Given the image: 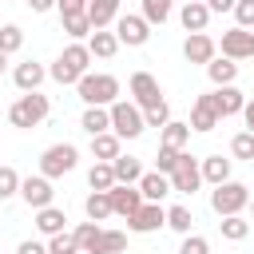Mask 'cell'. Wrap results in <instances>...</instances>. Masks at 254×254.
<instances>
[{
    "label": "cell",
    "mask_w": 254,
    "mask_h": 254,
    "mask_svg": "<svg viewBox=\"0 0 254 254\" xmlns=\"http://www.w3.org/2000/svg\"><path fill=\"white\" fill-rule=\"evenodd\" d=\"M87 64H91L87 44H67V48L60 52V60L48 67V75H52L56 83H79V79L87 75Z\"/></svg>",
    "instance_id": "1"
},
{
    "label": "cell",
    "mask_w": 254,
    "mask_h": 254,
    "mask_svg": "<svg viewBox=\"0 0 254 254\" xmlns=\"http://www.w3.org/2000/svg\"><path fill=\"white\" fill-rule=\"evenodd\" d=\"M75 91H79V99H83L87 107H111V103L119 99V79H115V75H103V71H87V75L75 83Z\"/></svg>",
    "instance_id": "2"
},
{
    "label": "cell",
    "mask_w": 254,
    "mask_h": 254,
    "mask_svg": "<svg viewBox=\"0 0 254 254\" xmlns=\"http://www.w3.org/2000/svg\"><path fill=\"white\" fill-rule=\"evenodd\" d=\"M210 206H214V214H218V218L242 214V210L250 206V187H246V183L226 179V183H218V187L210 190Z\"/></svg>",
    "instance_id": "3"
},
{
    "label": "cell",
    "mask_w": 254,
    "mask_h": 254,
    "mask_svg": "<svg viewBox=\"0 0 254 254\" xmlns=\"http://www.w3.org/2000/svg\"><path fill=\"white\" fill-rule=\"evenodd\" d=\"M48 111H52L48 95H40V91H24V95L8 107V119H12V127H40V123L48 119Z\"/></svg>",
    "instance_id": "4"
},
{
    "label": "cell",
    "mask_w": 254,
    "mask_h": 254,
    "mask_svg": "<svg viewBox=\"0 0 254 254\" xmlns=\"http://www.w3.org/2000/svg\"><path fill=\"white\" fill-rule=\"evenodd\" d=\"M107 111H111V135H119V139H139L143 135V111L135 103L115 99Z\"/></svg>",
    "instance_id": "5"
},
{
    "label": "cell",
    "mask_w": 254,
    "mask_h": 254,
    "mask_svg": "<svg viewBox=\"0 0 254 254\" xmlns=\"http://www.w3.org/2000/svg\"><path fill=\"white\" fill-rule=\"evenodd\" d=\"M75 163H79V151H75L71 143H52V147L40 155V175H44V179H60V175L75 171Z\"/></svg>",
    "instance_id": "6"
},
{
    "label": "cell",
    "mask_w": 254,
    "mask_h": 254,
    "mask_svg": "<svg viewBox=\"0 0 254 254\" xmlns=\"http://www.w3.org/2000/svg\"><path fill=\"white\" fill-rule=\"evenodd\" d=\"M167 179H171V190H179V194H194V190L202 187V171H198V159L183 151L179 167H175V171H171Z\"/></svg>",
    "instance_id": "7"
},
{
    "label": "cell",
    "mask_w": 254,
    "mask_h": 254,
    "mask_svg": "<svg viewBox=\"0 0 254 254\" xmlns=\"http://www.w3.org/2000/svg\"><path fill=\"white\" fill-rule=\"evenodd\" d=\"M20 198H24L32 210H44V206H52V198H56V190H52V179H44V175H28V179H20Z\"/></svg>",
    "instance_id": "8"
},
{
    "label": "cell",
    "mask_w": 254,
    "mask_h": 254,
    "mask_svg": "<svg viewBox=\"0 0 254 254\" xmlns=\"http://www.w3.org/2000/svg\"><path fill=\"white\" fill-rule=\"evenodd\" d=\"M159 226H167V206L163 202H143L127 218V230H135V234H155Z\"/></svg>",
    "instance_id": "9"
},
{
    "label": "cell",
    "mask_w": 254,
    "mask_h": 254,
    "mask_svg": "<svg viewBox=\"0 0 254 254\" xmlns=\"http://www.w3.org/2000/svg\"><path fill=\"white\" fill-rule=\"evenodd\" d=\"M115 40L127 44V48H143L151 40V24L143 16H119L115 20Z\"/></svg>",
    "instance_id": "10"
},
{
    "label": "cell",
    "mask_w": 254,
    "mask_h": 254,
    "mask_svg": "<svg viewBox=\"0 0 254 254\" xmlns=\"http://www.w3.org/2000/svg\"><path fill=\"white\" fill-rule=\"evenodd\" d=\"M131 103L139 107V111H147V107H155V103H163V91H159V79L151 75V71H135L131 75Z\"/></svg>",
    "instance_id": "11"
},
{
    "label": "cell",
    "mask_w": 254,
    "mask_h": 254,
    "mask_svg": "<svg viewBox=\"0 0 254 254\" xmlns=\"http://www.w3.org/2000/svg\"><path fill=\"white\" fill-rule=\"evenodd\" d=\"M222 56L226 60H254V32H246V28H230V32H222Z\"/></svg>",
    "instance_id": "12"
},
{
    "label": "cell",
    "mask_w": 254,
    "mask_h": 254,
    "mask_svg": "<svg viewBox=\"0 0 254 254\" xmlns=\"http://www.w3.org/2000/svg\"><path fill=\"white\" fill-rule=\"evenodd\" d=\"M210 107H214L218 119H226V115H242L246 95H242L234 83H230V87H214V91H210Z\"/></svg>",
    "instance_id": "13"
},
{
    "label": "cell",
    "mask_w": 254,
    "mask_h": 254,
    "mask_svg": "<svg viewBox=\"0 0 254 254\" xmlns=\"http://www.w3.org/2000/svg\"><path fill=\"white\" fill-rule=\"evenodd\" d=\"M183 56H187L190 64H202V67H206V64L218 56V44H214L206 32H190V36H187V44H183Z\"/></svg>",
    "instance_id": "14"
},
{
    "label": "cell",
    "mask_w": 254,
    "mask_h": 254,
    "mask_svg": "<svg viewBox=\"0 0 254 254\" xmlns=\"http://www.w3.org/2000/svg\"><path fill=\"white\" fill-rule=\"evenodd\" d=\"M107 198H111V214H123V218H131V214L143 206L139 187H123V183H115V187L107 190Z\"/></svg>",
    "instance_id": "15"
},
{
    "label": "cell",
    "mask_w": 254,
    "mask_h": 254,
    "mask_svg": "<svg viewBox=\"0 0 254 254\" xmlns=\"http://www.w3.org/2000/svg\"><path fill=\"white\" fill-rule=\"evenodd\" d=\"M48 79V67L44 64H36V60H24V64H16V71H12V83L20 87V91H40V83Z\"/></svg>",
    "instance_id": "16"
},
{
    "label": "cell",
    "mask_w": 254,
    "mask_h": 254,
    "mask_svg": "<svg viewBox=\"0 0 254 254\" xmlns=\"http://www.w3.org/2000/svg\"><path fill=\"white\" fill-rule=\"evenodd\" d=\"M135 187H139L143 202H163V198L171 194V179H167V175H159V171H143V179H139Z\"/></svg>",
    "instance_id": "17"
},
{
    "label": "cell",
    "mask_w": 254,
    "mask_h": 254,
    "mask_svg": "<svg viewBox=\"0 0 254 254\" xmlns=\"http://www.w3.org/2000/svg\"><path fill=\"white\" fill-rule=\"evenodd\" d=\"M187 127H190V131H214V127H218V115H214V107H210V91L194 99V107H190V123H187Z\"/></svg>",
    "instance_id": "18"
},
{
    "label": "cell",
    "mask_w": 254,
    "mask_h": 254,
    "mask_svg": "<svg viewBox=\"0 0 254 254\" xmlns=\"http://www.w3.org/2000/svg\"><path fill=\"white\" fill-rule=\"evenodd\" d=\"M87 20H91V32L107 28L111 20H119V0H87Z\"/></svg>",
    "instance_id": "19"
},
{
    "label": "cell",
    "mask_w": 254,
    "mask_h": 254,
    "mask_svg": "<svg viewBox=\"0 0 254 254\" xmlns=\"http://www.w3.org/2000/svg\"><path fill=\"white\" fill-rule=\"evenodd\" d=\"M206 75H210V83H214V87H230V83L238 79V64H234V60H226V56H214V60L206 64Z\"/></svg>",
    "instance_id": "20"
},
{
    "label": "cell",
    "mask_w": 254,
    "mask_h": 254,
    "mask_svg": "<svg viewBox=\"0 0 254 254\" xmlns=\"http://www.w3.org/2000/svg\"><path fill=\"white\" fill-rule=\"evenodd\" d=\"M111 171H115V183H123V187H135V183L143 179V163H139L135 155H119V159H111Z\"/></svg>",
    "instance_id": "21"
},
{
    "label": "cell",
    "mask_w": 254,
    "mask_h": 254,
    "mask_svg": "<svg viewBox=\"0 0 254 254\" xmlns=\"http://www.w3.org/2000/svg\"><path fill=\"white\" fill-rule=\"evenodd\" d=\"M64 226H67V214H64L60 206H44V210H36V230H40L44 238L64 234Z\"/></svg>",
    "instance_id": "22"
},
{
    "label": "cell",
    "mask_w": 254,
    "mask_h": 254,
    "mask_svg": "<svg viewBox=\"0 0 254 254\" xmlns=\"http://www.w3.org/2000/svg\"><path fill=\"white\" fill-rule=\"evenodd\" d=\"M123 250H127V234L123 230H99V238L83 254H123Z\"/></svg>",
    "instance_id": "23"
},
{
    "label": "cell",
    "mask_w": 254,
    "mask_h": 254,
    "mask_svg": "<svg viewBox=\"0 0 254 254\" xmlns=\"http://www.w3.org/2000/svg\"><path fill=\"white\" fill-rule=\"evenodd\" d=\"M179 20H183V28H187V32H206V20H210V8H206L202 0H190V4H183V12H179Z\"/></svg>",
    "instance_id": "24"
},
{
    "label": "cell",
    "mask_w": 254,
    "mask_h": 254,
    "mask_svg": "<svg viewBox=\"0 0 254 254\" xmlns=\"http://www.w3.org/2000/svg\"><path fill=\"white\" fill-rule=\"evenodd\" d=\"M198 171H202V183L218 187V183L230 179V159H222V155H206V159L198 163Z\"/></svg>",
    "instance_id": "25"
},
{
    "label": "cell",
    "mask_w": 254,
    "mask_h": 254,
    "mask_svg": "<svg viewBox=\"0 0 254 254\" xmlns=\"http://www.w3.org/2000/svg\"><path fill=\"white\" fill-rule=\"evenodd\" d=\"M87 52H91V56H99V60H111V56L119 52V40H115V32H107V28L91 32V36H87Z\"/></svg>",
    "instance_id": "26"
},
{
    "label": "cell",
    "mask_w": 254,
    "mask_h": 254,
    "mask_svg": "<svg viewBox=\"0 0 254 254\" xmlns=\"http://www.w3.org/2000/svg\"><path fill=\"white\" fill-rule=\"evenodd\" d=\"M119 135H111V131H103V135H91V155H95V163H111V159H119Z\"/></svg>",
    "instance_id": "27"
},
{
    "label": "cell",
    "mask_w": 254,
    "mask_h": 254,
    "mask_svg": "<svg viewBox=\"0 0 254 254\" xmlns=\"http://www.w3.org/2000/svg\"><path fill=\"white\" fill-rule=\"evenodd\" d=\"M79 127L87 135H103V131H111V111L107 107H87L83 119H79Z\"/></svg>",
    "instance_id": "28"
},
{
    "label": "cell",
    "mask_w": 254,
    "mask_h": 254,
    "mask_svg": "<svg viewBox=\"0 0 254 254\" xmlns=\"http://www.w3.org/2000/svg\"><path fill=\"white\" fill-rule=\"evenodd\" d=\"M83 210H87V222L111 218V198H107V190H91V194L83 198Z\"/></svg>",
    "instance_id": "29"
},
{
    "label": "cell",
    "mask_w": 254,
    "mask_h": 254,
    "mask_svg": "<svg viewBox=\"0 0 254 254\" xmlns=\"http://www.w3.org/2000/svg\"><path fill=\"white\" fill-rule=\"evenodd\" d=\"M187 143H190V127L179 123V119H171V123L163 127V143H159V147H175V151H183Z\"/></svg>",
    "instance_id": "30"
},
{
    "label": "cell",
    "mask_w": 254,
    "mask_h": 254,
    "mask_svg": "<svg viewBox=\"0 0 254 254\" xmlns=\"http://www.w3.org/2000/svg\"><path fill=\"white\" fill-rule=\"evenodd\" d=\"M87 187H91V190H111V187H115V171H111V163H95V167L87 171Z\"/></svg>",
    "instance_id": "31"
},
{
    "label": "cell",
    "mask_w": 254,
    "mask_h": 254,
    "mask_svg": "<svg viewBox=\"0 0 254 254\" xmlns=\"http://www.w3.org/2000/svg\"><path fill=\"white\" fill-rule=\"evenodd\" d=\"M218 230H222V238H226V242H242V238L250 234V222H246L242 214H230V218H222V222H218Z\"/></svg>",
    "instance_id": "32"
},
{
    "label": "cell",
    "mask_w": 254,
    "mask_h": 254,
    "mask_svg": "<svg viewBox=\"0 0 254 254\" xmlns=\"http://www.w3.org/2000/svg\"><path fill=\"white\" fill-rule=\"evenodd\" d=\"M171 8H175V0H143V20L147 24H167Z\"/></svg>",
    "instance_id": "33"
},
{
    "label": "cell",
    "mask_w": 254,
    "mask_h": 254,
    "mask_svg": "<svg viewBox=\"0 0 254 254\" xmlns=\"http://www.w3.org/2000/svg\"><path fill=\"white\" fill-rule=\"evenodd\" d=\"M20 48H24V32H20V24H0V52L12 56V52H20Z\"/></svg>",
    "instance_id": "34"
},
{
    "label": "cell",
    "mask_w": 254,
    "mask_h": 254,
    "mask_svg": "<svg viewBox=\"0 0 254 254\" xmlns=\"http://www.w3.org/2000/svg\"><path fill=\"white\" fill-rule=\"evenodd\" d=\"M190 222H194V214L187 206H167V226L175 234H190Z\"/></svg>",
    "instance_id": "35"
},
{
    "label": "cell",
    "mask_w": 254,
    "mask_h": 254,
    "mask_svg": "<svg viewBox=\"0 0 254 254\" xmlns=\"http://www.w3.org/2000/svg\"><path fill=\"white\" fill-rule=\"evenodd\" d=\"M64 32L79 44L83 36H91V20H87V12H79V16H64Z\"/></svg>",
    "instance_id": "36"
},
{
    "label": "cell",
    "mask_w": 254,
    "mask_h": 254,
    "mask_svg": "<svg viewBox=\"0 0 254 254\" xmlns=\"http://www.w3.org/2000/svg\"><path fill=\"white\" fill-rule=\"evenodd\" d=\"M167 123H171V107H167V99H163V103H155V107H147V111H143V127H159V131H163V127H167Z\"/></svg>",
    "instance_id": "37"
},
{
    "label": "cell",
    "mask_w": 254,
    "mask_h": 254,
    "mask_svg": "<svg viewBox=\"0 0 254 254\" xmlns=\"http://www.w3.org/2000/svg\"><path fill=\"white\" fill-rule=\"evenodd\" d=\"M230 155H234V159H254V135H250V131H238V135L230 139Z\"/></svg>",
    "instance_id": "38"
},
{
    "label": "cell",
    "mask_w": 254,
    "mask_h": 254,
    "mask_svg": "<svg viewBox=\"0 0 254 254\" xmlns=\"http://www.w3.org/2000/svg\"><path fill=\"white\" fill-rule=\"evenodd\" d=\"M48 254H79V242L64 230V234H52L48 238Z\"/></svg>",
    "instance_id": "39"
},
{
    "label": "cell",
    "mask_w": 254,
    "mask_h": 254,
    "mask_svg": "<svg viewBox=\"0 0 254 254\" xmlns=\"http://www.w3.org/2000/svg\"><path fill=\"white\" fill-rule=\"evenodd\" d=\"M12 194H20V175H16V167H0V202Z\"/></svg>",
    "instance_id": "40"
},
{
    "label": "cell",
    "mask_w": 254,
    "mask_h": 254,
    "mask_svg": "<svg viewBox=\"0 0 254 254\" xmlns=\"http://www.w3.org/2000/svg\"><path fill=\"white\" fill-rule=\"evenodd\" d=\"M179 159H183V151H175V147H159V159H155L159 167H155V171H159V175H171V171L179 167Z\"/></svg>",
    "instance_id": "41"
},
{
    "label": "cell",
    "mask_w": 254,
    "mask_h": 254,
    "mask_svg": "<svg viewBox=\"0 0 254 254\" xmlns=\"http://www.w3.org/2000/svg\"><path fill=\"white\" fill-rule=\"evenodd\" d=\"M234 20H238L234 28H246L250 32L254 28V0H234Z\"/></svg>",
    "instance_id": "42"
},
{
    "label": "cell",
    "mask_w": 254,
    "mask_h": 254,
    "mask_svg": "<svg viewBox=\"0 0 254 254\" xmlns=\"http://www.w3.org/2000/svg\"><path fill=\"white\" fill-rule=\"evenodd\" d=\"M179 254H210V242H206L202 234H183V246H179Z\"/></svg>",
    "instance_id": "43"
},
{
    "label": "cell",
    "mask_w": 254,
    "mask_h": 254,
    "mask_svg": "<svg viewBox=\"0 0 254 254\" xmlns=\"http://www.w3.org/2000/svg\"><path fill=\"white\" fill-rule=\"evenodd\" d=\"M16 254H48V246H44V242H32V238H28V242H20V246H16Z\"/></svg>",
    "instance_id": "44"
},
{
    "label": "cell",
    "mask_w": 254,
    "mask_h": 254,
    "mask_svg": "<svg viewBox=\"0 0 254 254\" xmlns=\"http://www.w3.org/2000/svg\"><path fill=\"white\" fill-rule=\"evenodd\" d=\"M210 12H234V0H202Z\"/></svg>",
    "instance_id": "45"
},
{
    "label": "cell",
    "mask_w": 254,
    "mask_h": 254,
    "mask_svg": "<svg viewBox=\"0 0 254 254\" xmlns=\"http://www.w3.org/2000/svg\"><path fill=\"white\" fill-rule=\"evenodd\" d=\"M24 4H28L32 12H52V8H56V0H24Z\"/></svg>",
    "instance_id": "46"
},
{
    "label": "cell",
    "mask_w": 254,
    "mask_h": 254,
    "mask_svg": "<svg viewBox=\"0 0 254 254\" xmlns=\"http://www.w3.org/2000/svg\"><path fill=\"white\" fill-rule=\"evenodd\" d=\"M242 119H246V131L254 135V99H246V107H242Z\"/></svg>",
    "instance_id": "47"
},
{
    "label": "cell",
    "mask_w": 254,
    "mask_h": 254,
    "mask_svg": "<svg viewBox=\"0 0 254 254\" xmlns=\"http://www.w3.org/2000/svg\"><path fill=\"white\" fill-rule=\"evenodd\" d=\"M4 60H8V56H4V52H0V71H4Z\"/></svg>",
    "instance_id": "48"
},
{
    "label": "cell",
    "mask_w": 254,
    "mask_h": 254,
    "mask_svg": "<svg viewBox=\"0 0 254 254\" xmlns=\"http://www.w3.org/2000/svg\"><path fill=\"white\" fill-rule=\"evenodd\" d=\"M250 210H254V194H250Z\"/></svg>",
    "instance_id": "49"
},
{
    "label": "cell",
    "mask_w": 254,
    "mask_h": 254,
    "mask_svg": "<svg viewBox=\"0 0 254 254\" xmlns=\"http://www.w3.org/2000/svg\"><path fill=\"white\" fill-rule=\"evenodd\" d=\"M183 4H190V0H183Z\"/></svg>",
    "instance_id": "50"
}]
</instances>
